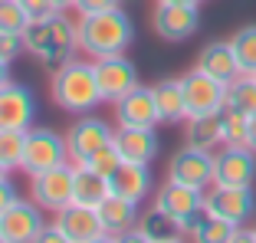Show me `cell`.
Returning a JSON list of instances; mask_svg holds the SVG:
<instances>
[{
  "instance_id": "obj_1",
  "label": "cell",
  "mask_w": 256,
  "mask_h": 243,
  "mask_svg": "<svg viewBox=\"0 0 256 243\" xmlns=\"http://www.w3.org/2000/svg\"><path fill=\"white\" fill-rule=\"evenodd\" d=\"M76 50H79V26H76V20L66 16V10L33 16L23 30V53L33 56L46 69L69 62L76 56Z\"/></svg>"
},
{
  "instance_id": "obj_2",
  "label": "cell",
  "mask_w": 256,
  "mask_h": 243,
  "mask_svg": "<svg viewBox=\"0 0 256 243\" xmlns=\"http://www.w3.org/2000/svg\"><path fill=\"white\" fill-rule=\"evenodd\" d=\"M76 26H79V50L89 60L118 56L135 43V23H132V16H128V10L122 4L108 10H98V14L79 16Z\"/></svg>"
},
{
  "instance_id": "obj_3",
  "label": "cell",
  "mask_w": 256,
  "mask_h": 243,
  "mask_svg": "<svg viewBox=\"0 0 256 243\" xmlns=\"http://www.w3.org/2000/svg\"><path fill=\"white\" fill-rule=\"evenodd\" d=\"M50 99L69 115H89L96 106H102V92L96 82L92 60H69L53 69L50 76Z\"/></svg>"
},
{
  "instance_id": "obj_4",
  "label": "cell",
  "mask_w": 256,
  "mask_h": 243,
  "mask_svg": "<svg viewBox=\"0 0 256 243\" xmlns=\"http://www.w3.org/2000/svg\"><path fill=\"white\" fill-rule=\"evenodd\" d=\"M66 161H69L66 135H60L53 128H40V125H33L26 132V152H23V164H20V171L26 178L50 171V168H60Z\"/></svg>"
},
{
  "instance_id": "obj_5",
  "label": "cell",
  "mask_w": 256,
  "mask_h": 243,
  "mask_svg": "<svg viewBox=\"0 0 256 243\" xmlns=\"http://www.w3.org/2000/svg\"><path fill=\"white\" fill-rule=\"evenodd\" d=\"M204 214L243 227V224H250L256 217V190L253 188L214 184V188H207V194H204Z\"/></svg>"
},
{
  "instance_id": "obj_6",
  "label": "cell",
  "mask_w": 256,
  "mask_h": 243,
  "mask_svg": "<svg viewBox=\"0 0 256 243\" xmlns=\"http://www.w3.org/2000/svg\"><path fill=\"white\" fill-rule=\"evenodd\" d=\"M151 30L164 43H184L200 30V4H154Z\"/></svg>"
},
{
  "instance_id": "obj_7",
  "label": "cell",
  "mask_w": 256,
  "mask_h": 243,
  "mask_svg": "<svg viewBox=\"0 0 256 243\" xmlns=\"http://www.w3.org/2000/svg\"><path fill=\"white\" fill-rule=\"evenodd\" d=\"M214 184L253 188L256 184V152L250 144H220L214 152Z\"/></svg>"
},
{
  "instance_id": "obj_8",
  "label": "cell",
  "mask_w": 256,
  "mask_h": 243,
  "mask_svg": "<svg viewBox=\"0 0 256 243\" xmlns=\"http://www.w3.org/2000/svg\"><path fill=\"white\" fill-rule=\"evenodd\" d=\"M181 89L184 102H188V115H210L226 108V82L214 79L210 72H204L197 66L181 76Z\"/></svg>"
},
{
  "instance_id": "obj_9",
  "label": "cell",
  "mask_w": 256,
  "mask_h": 243,
  "mask_svg": "<svg viewBox=\"0 0 256 243\" xmlns=\"http://www.w3.org/2000/svg\"><path fill=\"white\" fill-rule=\"evenodd\" d=\"M72 174H76V164H72V161L33 174L30 178V198L36 200L43 210L60 214L62 207L72 204Z\"/></svg>"
},
{
  "instance_id": "obj_10",
  "label": "cell",
  "mask_w": 256,
  "mask_h": 243,
  "mask_svg": "<svg viewBox=\"0 0 256 243\" xmlns=\"http://www.w3.org/2000/svg\"><path fill=\"white\" fill-rule=\"evenodd\" d=\"M92 69H96V82H98V92H102V102H108V106H115L125 92H132L142 82L138 79V66L125 53L98 56V60H92Z\"/></svg>"
},
{
  "instance_id": "obj_11",
  "label": "cell",
  "mask_w": 256,
  "mask_h": 243,
  "mask_svg": "<svg viewBox=\"0 0 256 243\" xmlns=\"http://www.w3.org/2000/svg\"><path fill=\"white\" fill-rule=\"evenodd\" d=\"M115 128L106 118H96V115H76V122L66 132V144H69V161L72 164H82L89 161L98 148L112 144Z\"/></svg>"
},
{
  "instance_id": "obj_12",
  "label": "cell",
  "mask_w": 256,
  "mask_h": 243,
  "mask_svg": "<svg viewBox=\"0 0 256 243\" xmlns=\"http://www.w3.org/2000/svg\"><path fill=\"white\" fill-rule=\"evenodd\" d=\"M204 194H207V190H197V188H190V184H181V181H171V178H168L158 188V194H154V207L188 230L190 220L204 217Z\"/></svg>"
},
{
  "instance_id": "obj_13",
  "label": "cell",
  "mask_w": 256,
  "mask_h": 243,
  "mask_svg": "<svg viewBox=\"0 0 256 243\" xmlns=\"http://www.w3.org/2000/svg\"><path fill=\"white\" fill-rule=\"evenodd\" d=\"M43 227H46L43 207L36 200L16 198L7 210L0 214V240L4 243H36Z\"/></svg>"
},
{
  "instance_id": "obj_14",
  "label": "cell",
  "mask_w": 256,
  "mask_h": 243,
  "mask_svg": "<svg viewBox=\"0 0 256 243\" xmlns=\"http://www.w3.org/2000/svg\"><path fill=\"white\" fill-rule=\"evenodd\" d=\"M168 178L181 181V184H190L197 190L214 188V152L194 148V144L178 148L171 154V161H168Z\"/></svg>"
},
{
  "instance_id": "obj_15",
  "label": "cell",
  "mask_w": 256,
  "mask_h": 243,
  "mask_svg": "<svg viewBox=\"0 0 256 243\" xmlns=\"http://www.w3.org/2000/svg\"><path fill=\"white\" fill-rule=\"evenodd\" d=\"M33 118H36V99L23 82L10 79L7 86H0V128H16L30 132Z\"/></svg>"
},
{
  "instance_id": "obj_16",
  "label": "cell",
  "mask_w": 256,
  "mask_h": 243,
  "mask_svg": "<svg viewBox=\"0 0 256 243\" xmlns=\"http://www.w3.org/2000/svg\"><path fill=\"white\" fill-rule=\"evenodd\" d=\"M112 144L122 154V161H138V164H151L161 152L158 132L151 125H115Z\"/></svg>"
},
{
  "instance_id": "obj_17",
  "label": "cell",
  "mask_w": 256,
  "mask_h": 243,
  "mask_svg": "<svg viewBox=\"0 0 256 243\" xmlns=\"http://www.w3.org/2000/svg\"><path fill=\"white\" fill-rule=\"evenodd\" d=\"M56 224H60V230L66 234L69 243H98V240H108L98 210H96V207H86V204H76V200L56 214Z\"/></svg>"
},
{
  "instance_id": "obj_18",
  "label": "cell",
  "mask_w": 256,
  "mask_h": 243,
  "mask_svg": "<svg viewBox=\"0 0 256 243\" xmlns=\"http://www.w3.org/2000/svg\"><path fill=\"white\" fill-rule=\"evenodd\" d=\"M115 125H161L158 106H154V89L151 86L138 82L132 92H125L118 102H115Z\"/></svg>"
},
{
  "instance_id": "obj_19",
  "label": "cell",
  "mask_w": 256,
  "mask_h": 243,
  "mask_svg": "<svg viewBox=\"0 0 256 243\" xmlns=\"http://www.w3.org/2000/svg\"><path fill=\"white\" fill-rule=\"evenodd\" d=\"M96 210L102 217V227H106L108 240H135V227H138V217H142L135 200L108 194Z\"/></svg>"
},
{
  "instance_id": "obj_20",
  "label": "cell",
  "mask_w": 256,
  "mask_h": 243,
  "mask_svg": "<svg viewBox=\"0 0 256 243\" xmlns=\"http://www.w3.org/2000/svg\"><path fill=\"white\" fill-rule=\"evenodd\" d=\"M108 188H112V194H118V198H128V200H135V204H142V200L151 194V188H154L151 164L122 161L112 174H108Z\"/></svg>"
},
{
  "instance_id": "obj_21",
  "label": "cell",
  "mask_w": 256,
  "mask_h": 243,
  "mask_svg": "<svg viewBox=\"0 0 256 243\" xmlns=\"http://www.w3.org/2000/svg\"><path fill=\"white\" fill-rule=\"evenodd\" d=\"M197 69H204V72H210L214 79H220V82H234L236 76H240V62H236V53L234 46H230V40H214V43H207L197 53Z\"/></svg>"
},
{
  "instance_id": "obj_22",
  "label": "cell",
  "mask_w": 256,
  "mask_h": 243,
  "mask_svg": "<svg viewBox=\"0 0 256 243\" xmlns=\"http://www.w3.org/2000/svg\"><path fill=\"white\" fill-rule=\"evenodd\" d=\"M184 144L217 152L220 144H224V115H220V112L188 115V125H184Z\"/></svg>"
},
{
  "instance_id": "obj_23",
  "label": "cell",
  "mask_w": 256,
  "mask_h": 243,
  "mask_svg": "<svg viewBox=\"0 0 256 243\" xmlns=\"http://www.w3.org/2000/svg\"><path fill=\"white\" fill-rule=\"evenodd\" d=\"M151 89H154V106H158V115H161L164 125L188 122V102H184L181 76H178V79H158Z\"/></svg>"
},
{
  "instance_id": "obj_24",
  "label": "cell",
  "mask_w": 256,
  "mask_h": 243,
  "mask_svg": "<svg viewBox=\"0 0 256 243\" xmlns=\"http://www.w3.org/2000/svg\"><path fill=\"white\" fill-rule=\"evenodd\" d=\"M135 240H144V243H168V240H184V227H181L178 220H171L168 214H161L158 207H151L148 214H142V217H138Z\"/></svg>"
},
{
  "instance_id": "obj_25",
  "label": "cell",
  "mask_w": 256,
  "mask_h": 243,
  "mask_svg": "<svg viewBox=\"0 0 256 243\" xmlns=\"http://www.w3.org/2000/svg\"><path fill=\"white\" fill-rule=\"evenodd\" d=\"M108 194H112V188H108L106 174H98V171H92L86 164H76V174H72V200L76 204L98 207Z\"/></svg>"
},
{
  "instance_id": "obj_26",
  "label": "cell",
  "mask_w": 256,
  "mask_h": 243,
  "mask_svg": "<svg viewBox=\"0 0 256 243\" xmlns=\"http://www.w3.org/2000/svg\"><path fill=\"white\" fill-rule=\"evenodd\" d=\"M226 108H236L243 115H256V76L240 72L234 82L226 86Z\"/></svg>"
},
{
  "instance_id": "obj_27",
  "label": "cell",
  "mask_w": 256,
  "mask_h": 243,
  "mask_svg": "<svg viewBox=\"0 0 256 243\" xmlns=\"http://www.w3.org/2000/svg\"><path fill=\"white\" fill-rule=\"evenodd\" d=\"M230 46L236 53L240 72H256V23H246L230 36Z\"/></svg>"
},
{
  "instance_id": "obj_28",
  "label": "cell",
  "mask_w": 256,
  "mask_h": 243,
  "mask_svg": "<svg viewBox=\"0 0 256 243\" xmlns=\"http://www.w3.org/2000/svg\"><path fill=\"white\" fill-rule=\"evenodd\" d=\"M23 152H26V132L0 128V161H4L10 171H20Z\"/></svg>"
},
{
  "instance_id": "obj_29",
  "label": "cell",
  "mask_w": 256,
  "mask_h": 243,
  "mask_svg": "<svg viewBox=\"0 0 256 243\" xmlns=\"http://www.w3.org/2000/svg\"><path fill=\"white\" fill-rule=\"evenodd\" d=\"M26 23H30V14L20 7V0H0V33L23 36Z\"/></svg>"
},
{
  "instance_id": "obj_30",
  "label": "cell",
  "mask_w": 256,
  "mask_h": 243,
  "mask_svg": "<svg viewBox=\"0 0 256 243\" xmlns=\"http://www.w3.org/2000/svg\"><path fill=\"white\" fill-rule=\"evenodd\" d=\"M224 144H246V128L250 115L236 112V108H224Z\"/></svg>"
},
{
  "instance_id": "obj_31",
  "label": "cell",
  "mask_w": 256,
  "mask_h": 243,
  "mask_svg": "<svg viewBox=\"0 0 256 243\" xmlns=\"http://www.w3.org/2000/svg\"><path fill=\"white\" fill-rule=\"evenodd\" d=\"M82 164H86V168H92V171H98V174H106V178H108V174L115 171V168L122 164V154L115 152V144H106V148H98V152L92 154L89 161H82Z\"/></svg>"
},
{
  "instance_id": "obj_32",
  "label": "cell",
  "mask_w": 256,
  "mask_h": 243,
  "mask_svg": "<svg viewBox=\"0 0 256 243\" xmlns=\"http://www.w3.org/2000/svg\"><path fill=\"white\" fill-rule=\"evenodd\" d=\"M23 53V36L16 33H0V62H14Z\"/></svg>"
},
{
  "instance_id": "obj_33",
  "label": "cell",
  "mask_w": 256,
  "mask_h": 243,
  "mask_svg": "<svg viewBox=\"0 0 256 243\" xmlns=\"http://www.w3.org/2000/svg\"><path fill=\"white\" fill-rule=\"evenodd\" d=\"M118 4H125V0H76V4H72V10H76L79 16H86V14H98V10L118 7Z\"/></svg>"
},
{
  "instance_id": "obj_34",
  "label": "cell",
  "mask_w": 256,
  "mask_h": 243,
  "mask_svg": "<svg viewBox=\"0 0 256 243\" xmlns=\"http://www.w3.org/2000/svg\"><path fill=\"white\" fill-rule=\"evenodd\" d=\"M20 7L30 14V20L33 16H46V14H53V0H20Z\"/></svg>"
},
{
  "instance_id": "obj_35",
  "label": "cell",
  "mask_w": 256,
  "mask_h": 243,
  "mask_svg": "<svg viewBox=\"0 0 256 243\" xmlns=\"http://www.w3.org/2000/svg\"><path fill=\"white\" fill-rule=\"evenodd\" d=\"M36 243H69V240H66V234H62V230H60V224L53 220V224H46V227L40 230Z\"/></svg>"
},
{
  "instance_id": "obj_36",
  "label": "cell",
  "mask_w": 256,
  "mask_h": 243,
  "mask_svg": "<svg viewBox=\"0 0 256 243\" xmlns=\"http://www.w3.org/2000/svg\"><path fill=\"white\" fill-rule=\"evenodd\" d=\"M20 198V194H16V188H14V181H10V178H0V214L7 210L10 204H14V200Z\"/></svg>"
},
{
  "instance_id": "obj_37",
  "label": "cell",
  "mask_w": 256,
  "mask_h": 243,
  "mask_svg": "<svg viewBox=\"0 0 256 243\" xmlns=\"http://www.w3.org/2000/svg\"><path fill=\"white\" fill-rule=\"evenodd\" d=\"M246 144L256 152V115H250V128H246Z\"/></svg>"
},
{
  "instance_id": "obj_38",
  "label": "cell",
  "mask_w": 256,
  "mask_h": 243,
  "mask_svg": "<svg viewBox=\"0 0 256 243\" xmlns=\"http://www.w3.org/2000/svg\"><path fill=\"white\" fill-rule=\"evenodd\" d=\"M10 82V62H0V86Z\"/></svg>"
},
{
  "instance_id": "obj_39",
  "label": "cell",
  "mask_w": 256,
  "mask_h": 243,
  "mask_svg": "<svg viewBox=\"0 0 256 243\" xmlns=\"http://www.w3.org/2000/svg\"><path fill=\"white\" fill-rule=\"evenodd\" d=\"M72 4H76V0H53L56 10H72Z\"/></svg>"
},
{
  "instance_id": "obj_40",
  "label": "cell",
  "mask_w": 256,
  "mask_h": 243,
  "mask_svg": "<svg viewBox=\"0 0 256 243\" xmlns=\"http://www.w3.org/2000/svg\"><path fill=\"white\" fill-rule=\"evenodd\" d=\"M154 4H200V0H154Z\"/></svg>"
},
{
  "instance_id": "obj_41",
  "label": "cell",
  "mask_w": 256,
  "mask_h": 243,
  "mask_svg": "<svg viewBox=\"0 0 256 243\" xmlns=\"http://www.w3.org/2000/svg\"><path fill=\"white\" fill-rule=\"evenodd\" d=\"M7 174H10V168L4 164V161H0V178H7Z\"/></svg>"
},
{
  "instance_id": "obj_42",
  "label": "cell",
  "mask_w": 256,
  "mask_h": 243,
  "mask_svg": "<svg viewBox=\"0 0 256 243\" xmlns=\"http://www.w3.org/2000/svg\"><path fill=\"white\" fill-rule=\"evenodd\" d=\"M253 76H256V72H253Z\"/></svg>"
}]
</instances>
